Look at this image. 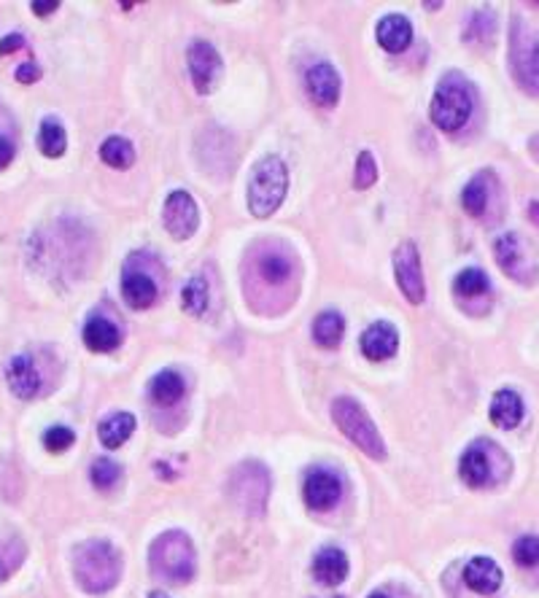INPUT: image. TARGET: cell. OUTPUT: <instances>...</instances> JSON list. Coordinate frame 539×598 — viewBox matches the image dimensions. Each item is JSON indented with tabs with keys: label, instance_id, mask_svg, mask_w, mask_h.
<instances>
[{
	"label": "cell",
	"instance_id": "cell-1",
	"mask_svg": "<svg viewBox=\"0 0 539 598\" xmlns=\"http://www.w3.org/2000/svg\"><path fill=\"white\" fill-rule=\"evenodd\" d=\"M74 572H76L78 585L86 593H92V596L108 593L122 577V555L111 542L89 539L76 547Z\"/></svg>",
	"mask_w": 539,
	"mask_h": 598
},
{
	"label": "cell",
	"instance_id": "cell-2",
	"mask_svg": "<svg viewBox=\"0 0 539 598\" xmlns=\"http://www.w3.org/2000/svg\"><path fill=\"white\" fill-rule=\"evenodd\" d=\"M289 189V170L281 156H265L254 164L248 178V211L256 219L275 214Z\"/></svg>",
	"mask_w": 539,
	"mask_h": 598
},
{
	"label": "cell",
	"instance_id": "cell-3",
	"mask_svg": "<svg viewBox=\"0 0 539 598\" xmlns=\"http://www.w3.org/2000/svg\"><path fill=\"white\" fill-rule=\"evenodd\" d=\"M149 563L156 577L167 583H189L195 577V547L184 531H167L156 536L149 550Z\"/></svg>",
	"mask_w": 539,
	"mask_h": 598
},
{
	"label": "cell",
	"instance_id": "cell-4",
	"mask_svg": "<svg viewBox=\"0 0 539 598\" xmlns=\"http://www.w3.org/2000/svg\"><path fill=\"white\" fill-rule=\"evenodd\" d=\"M332 418H334L337 429L362 453H367L375 461H384V437L378 434V426L373 424V418L367 415V410L356 399H348V396L334 399L332 402Z\"/></svg>",
	"mask_w": 539,
	"mask_h": 598
},
{
	"label": "cell",
	"instance_id": "cell-5",
	"mask_svg": "<svg viewBox=\"0 0 539 598\" xmlns=\"http://www.w3.org/2000/svg\"><path fill=\"white\" fill-rule=\"evenodd\" d=\"M429 116L432 122L445 130V133H454L464 127L472 116V92L466 86L462 75L451 74L445 75L432 97V105H429Z\"/></svg>",
	"mask_w": 539,
	"mask_h": 598
},
{
	"label": "cell",
	"instance_id": "cell-6",
	"mask_svg": "<svg viewBox=\"0 0 539 598\" xmlns=\"http://www.w3.org/2000/svg\"><path fill=\"white\" fill-rule=\"evenodd\" d=\"M510 63L515 81L524 92L539 97V33L515 22L513 41H510Z\"/></svg>",
	"mask_w": 539,
	"mask_h": 598
},
{
	"label": "cell",
	"instance_id": "cell-7",
	"mask_svg": "<svg viewBox=\"0 0 539 598\" xmlns=\"http://www.w3.org/2000/svg\"><path fill=\"white\" fill-rule=\"evenodd\" d=\"M230 493L235 504L248 515H262L270 493V474L262 463L248 461L235 469L230 480Z\"/></svg>",
	"mask_w": 539,
	"mask_h": 598
},
{
	"label": "cell",
	"instance_id": "cell-8",
	"mask_svg": "<svg viewBox=\"0 0 539 598\" xmlns=\"http://www.w3.org/2000/svg\"><path fill=\"white\" fill-rule=\"evenodd\" d=\"M394 275L396 284L402 289V294L407 302L418 304L426 297V286H424V267H421V254L415 248V243H402L394 251Z\"/></svg>",
	"mask_w": 539,
	"mask_h": 598
},
{
	"label": "cell",
	"instance_id": "cell-9",
	"mask_svg": "<svg viewBox=\"0 0 539 598\" xmlns=\"http://www.w3.org/2000/svg\"><path fill=\"white\" fill-rule=\"evenodd\" d=\"M162 219L167 232L175 237V240H186L197 232L200 226V211H197V203L192 200L189 192L178 189L173 192L167 200H165V211H162Z\"/></svg>",
	"mask_w": 539,
	"mask_h": 598
},
{
	"label": "cell",
	"instance_id": "cell-10",
	"mask_svg": "<svg viewBox=\"0 0 539 598\" xmlns=\"http://www.w3.org/2000/svg\"><path fill=\"white\" fill-rule=\"evenodd\" d=\"M303 493H305V502H308L310 510L315 513H326L332 510L340 496H343V483L334 472L329 469H313L305 477V485H303Z\"/></svg>",
	"mask_w": 539,
	"mask_h": 598
},
{
	"label": "cell",
	"instance_id": "cell-11",
	"mask_svg": "<svg viewBox=\"0 0 539 598\" xmlns=\"http://www.w3.org/2000/svg\"><path fill=\"white\" fill-rule=\"evenodd\" d=\"M189 74L197 92H211L222 75V57L208 41H197L189 46Z\"/></svg>",
	"mask_w": 539,
	"mask_h": 598
},
{
	"label": "cell",
	"instance_id": "cell-12",
	"mask_svg": "<svg viewBox=\"0 0 539 598\" xmlns=\"http://www.w3.org/2000/svg\"><path fill=\"white\" fill-rule=\"evenodd\" d=\"M502 580H504V574H502V569L494 558L480 555V558H472L464 566V583L480 596H488V593L499 591Z\"/></svg>",
	"mask_w": 539,
	"mask_h": 598
},
{
	"label": "cell",
	"instance_id": "cell-13",
	"mask_svg": "<svg viewBox=\"0 0 539 598\" xmlns=\"http://www.w3.org/2000/svg\"><path fill=\"white\" fill-rule=\"evenodd\" d=\"M156 294H159V289H156L155 278H152L149 273L133 270V267L125 270V275H122V297H125V302H127L133 310H146V307H152Z\"/></svg>",
	"mask_w": 539,
	"mask_h": 598
},
{
	"label": "cell",
	"instance_id": "cell-14",
	"mask_svg": "<svg viewBox=\"0 0 539 598\" xmlns=\"http://www.w3.org/2000/svg\"><path fill=\"white\" fill-rule=\"evenodd\" d=\"M305 86H308V95L324 108L334 105L337 97H340V75L337 71L329 65V63H318L313 65L308 74H305Z\"/></svg>",
	"mask_w": 539,
	"mask_h": 598
},
{
	"label": "cell",
	"instance_id": "cell-15",
	"mask_svg": "<svg viewBox=\"0 0 539 598\" xmlns=\"http://www.w3.org/2000/svg\"><path fill=\"white\" fill-rule=\"evenodd\" d=\"M5 380L8 388L19 396V399H33L41 391V374L35 370L33 359L27 356H14L5 364Z\"/></svg>",
	"mask_w": 539,
	"mask_h": 598
},
{
	"label": "cell",
	"instance_id": "cell-16",
	"mask_svg": "<svg viewBox=\"0 0 539 598\" xmlns=\"http://www.w3.org/2000/svg\"><path fill=\"white\" fill-rule=\"evenodd\" d=\"M396 348H399V332L385 321L367 326V332L362 334V354L373 362L391 359L396 354Z\"/></svg>",
	"mask_w": 539,
	"mask_h": 598
},
{
	"label": "cell",
	"instance_id": "cell-17",
	"mask_svg": "<svg viewBox=\"0 0 539 598\" xmlns=\"http://www.w3.org/2000/svg\"><path fill=\"white\" fill-rule=\"evenodd\" d=\"M313 574H315V580L321 585H329V588L345 583V577H348V558H345V553L337 550V547L318 550V555L313 558Z\"/></svg>",
	"mask_w": 539,
	"mask_h": 598
},
{
	"label": "cell",
	"instance_id": "cell-18",
	"mask_svg": "<svg viewBox=\"0 0 539 598\" xmlns=\"http://www.w3.org/2000/svg\"><path fill=\"white\" fill-rule=\"evenodd\" d=\"M413 41V25L402 14H388L378 22V44L385 52H404Z\"/></svg>",
	"mask_w": 539,
	"mask_h": 598
},
{
	"label": "cell",
	"instance_id": "cell-19",
	"mask_svg": "<svg viewBox=\"0 0 539 598\" xmlns=\"http://www.w3.org/2000/svg\"><path fill=\"white\" fill-rule=\"evenodd\" d=\"M491 421L499 429H515L524 421V399L510 388L496 391V396L491 402Z\"/></svg>",
	"mask_w": 539,
	"mask_h": 598
},
{
	"label": "cell",
	"instance_id": "cell-20",
	"mask_svg": "<svg viewBox=\"0 0 539 598\" xmlns=\"http://www.w3.org/2000/svg\"><path fill=\"white\" fill-rule=\"evenodd\" d=\"M462 477L466 485L472 488H483L494 483V469H491V458L483 450V445H472L462 455Z\"/></svg>",
	"mask_w": 539,
	"mask_h": 598
},
{
	"label": "cell",
	"instance_id": "cell-21",
	"mask_svg": "<svg viewBox=\"0 0 539 598\" xmlns=\"http://www.w3.org/2000/svg\"><path fill=\"white\" fill-rule=\"evenodd\" d=\"M84 343H86L89 351L108 354V351H114V348L122 343V337H119L116 324H111V321L103 318V315H95V318H89L86 326H84Z\"/></svg>",
	"mask_w": 539,
	"mask_h": 598
},
{
	"label": "cell",
	"instance_id": "cell-22",
	"mask_svg": "<svg viewBox=\"0 0 539 598\" xmlns=\"http://www.w3.org/2000/svg\"><path fill=\"white\" fill-rule=\"evenodd\" d=\"M494 254H496L499 267H502L507 275L524 281V270H521V262H524V243H521V237H518L515 232H504V234L496 240Z\"/></svg>",
	"mask_w": 539,
	"mask_h": 598
},
{
	"label": "cell",
	"instance_id": "cell-23",
	"mask_svg": "<svg viewBox=\"0 0 539 598\" xmlns=\"http://www.w3.org/2000/svg\"><path fill=\"white\" fill-rule=\"evenodd\" d=\"M133 432H135V418H133L130 413H114V415H108V418L100 424V429H97L100 443L111 450L122 448V445L133 437Z\"/></svg>",
	"mask_w": 539,
	"mask_h": 598
},
{
	"label": "cell",
	"instance_id": "cell-24",
	"mask_svg": "<svg viewBox=\"0 0 539 598\" xmlns=\"http://www.w3.org/2000/svg\"><path fill=\"white\" fill-rule=\"evenodd\" d=\"M343 332H345V321L340 313L334 310H326L315 318L313 324V340L321 345V348H337L340 340H343Z\"/></svg>",
	"mask_w": 539,
	"mask_h": 598
},
{
	"label": "cell",
	"instance_id": "cell-25",
	"mask_svg": "<svg viewBox=\"0 0 539 598\" xmlns=\"http://www.w3.org/2000/svg\"><path fill=\"white\" fill-rule=\"evenodd\" d=\"M491 173H480L474 175L462 192V205L469 216H483L485 205H488V194H491Z\"/></svg>",
	"mask_w": 539,
	"mask_h": 598
},
{
	"label": "cell",
	"instance_id": "cell-26",
	"mask_svg": "<svg viewBox=\"0 0 539 598\" xmlns=\"http://www.w3.org/2000/svg\"><path fill=\"white\" fill-rule=\"evenodd\" d=\"M184 377L178 373H173V370H165V373H159L152 380V399H155L156 404H162V407H167V404H175L181 396H184Z\"/></svg>",
	"mask_w": 539,
	"mask_h": 598
},
{
	"label": "cell",
	"instance_id": "cell-27",
	"mask_svg": "<svg viewBox=\"0 0 539 598\" xmlns=\"http://www.w3.org/2000/svg\"><path fill=\"white\" fill-rule=\"evenodd\" d=\"M100 159L111 167H119V170H127L133 162H135V149L127 138H119V135H111L103 141L100 146Z\"/></svg>",
	"mask_w": 539,
	"mask_h": 598
},
{
	"label": "cell",
	"instance_id": "cell-28",
	"mask_svg": "<svg viewBox=\"0 0 539 598\" xmlns=\"http://www.w3.org/2000/svg\"><path fill=\"white\" fill-rule=\"evenodd\" d=\"M38 146L46 156H63L65 154V146H68V135L63 130V125L57 119H44L41 122V130H38Z\"/></svg>",
	"mask_w": 539,
	"mask_h": 598
},
{
	"label": "cell",
	"instance_id": "cell-29",
	"mask_svg": "<svg viewBox=\"0 0 539 598\" xmlns=\"http://www.w3.org/2000/svg\"><path fill=\"white\" fill-rule=\"evenodd\" d=\"M181 304L192 315H203L205 313V307H208V281L203 275L189 278V284L181 292Z\"/></svg>",
	"mask_w": 539,
	"mask_h": 598
},
{
	"label": "cell",
	"instance_id": "cell-30",
	"mask_svg": "<svg viewBox=\"0 0 539 598\" xmlns=\"http://www.w3.org/2000/svg\"><path fill=\"white\" fill-rule=\"evenodd\" d=\"M259 275L267 281V284H284L289 275H292V262L284 256V254H265L259 262Z\"/></svg>",
	"mask_w": 539,
	"mask_h": 598
},
{
	"label": "cell",
	"instance_id": "cell-31",
	"mask_svg": "<svg viewBox=\"0 0 539 598\" xmlns=\"http://www.w3.org/2000/svg\"><path fill=\"white\" fill-rule=\"evenodd\" d=\"M454 289L459 297H477V294H485L488 292V278L483 270L477 267H469V270H462L454 281Z\"/></svg>",
	"mask_w": 539,
	"mask_h": 598
},
{
	"label": "cell",
	"instance_id": "cell-32",
	"mask_svg": "<svg viewBox=\"0 0 539 598\" xmlns=\"http://www.w3.org/2000/svg\"><path fill=\"white\" fill-rule=\"evenodd\" d=\"M119 474H122V469H119V463H114L111 458H97V461L92 463V469H89V477H92V483H95L100 491L114 488V483L119 480Z\"/></svg>",
	"mask_w": 539,
	"mask_h": 598
},
{
	"label": "cell",
	"instance_id": "cell-33",
	"mask_svg": "<svg viewBox=\"0 0 539 598\" xmlns=\"http://www.w3.org/2000/svg\"><path fill=\"white\" fill-rule=\"evenodd\" d=\"M378 181V164L370 151H362L356 156V170H354V186L356 189H370Z\"/></svg>",
	"mask_w": 539,
	"mask_h": 598
},
{
	"label": "cell",
	"instance_id": "cell-34",
	"mask_svg": "<svg viewBox=\"0 0 539 598\" xmlns=\"http://www.w3.org/2000/svg\"><path fill=\"white\" fill-rule=\"evenodd\" d=\"M22 555H25V547L16 539L0 542V583L22 563Z\"/></svg>",
	"mask_w": 539,
	"mask_h": 598
},
{
	"label": "cell",
	"instance_id": "cell-35",
	"mask_svg": "<svg viewBox=\"0 0 539 598\" xmlns=\"http://www.w3.org/2000/svg\"><path fill=\"white\" fill-rule=\"evenodd\" d=\"M513 558L518 566H537L539 563V536H521L513 544Z\"/></svg>",
	"mask_w": 539,
	"mask_h": 598
},
{
	"label": "cell",
	"instance_id": "cell-36",
	"mask_svg": "<svg viewBox=\"0 0 539 598\" xmlns=\"http://www.w3.org/2000/svg\"><path fill=\"white\" fill-rule=\"evenodd\" d=\"M74 440H76V434H74L68 426H52V429L44 434V445L52 450V453H63V450H68L74 445Z\"/></svg>",
	"mask_w": 539,
	"mask_h": 598
},
{
	"label": "cell",
	"instance_id": "cell-37",
	"mask_svg": "<svg viewBox=\"0 0 539 598\" xmlns=\"http://www.w3.org/2000/svg\"><path fill=\"white\" fill-rule=\"evenodd\" d=\"M38 78H41V68L33 65V63H25V65L16 68V81H22V84H33Z\"/></svg>",
	"mask_w": 539,
	"mask_h": 598
},
{
	"label": "cell",
	"instance_id": "cell-38",
	"mask_svg": "<svg viewBox=\"0 0 539 598\" xmlns=\"http://www.w3.org/2000/svg\"><path fill=\"white\" fill-rule=\"evenodd\" d=\"M22 46H25V38H22L19 33H14V35H5V38L0 41V55L16 52V49H22Z\"/></svg>",
	"mask_w": 539,
	"mask_h": 598
},
{
	"label": "cell",
	"instance_id": "cell-39",
	"mask_svg": "<svg viewBox=\"0 0 539 598\" xmlns=\"http://www.w3.org/2000/svg\"><path fill=\"white\" fill-rule=\"evenodd\" d=\"M14 154H16V149H14V141L11 138H5V135H0V170L14 159Z\"/></svg>",
	"mask_w": 539,
	"mask_h": 598
},
{
	"label": "cell",
	"instance_id": "cell-40",
	"mask_svg": "<svg viewBox=\"0 0 539 598\" xmlns=\"http://www.w3.org/2000/svg\"><path fill=\"white\" fill-rule=\"evenodd\" d=\"M57 8H60L57 0H33V11H35L38 16H49V14H55Z\"/></svg>",
	"mask_w": 539,
	"mask_h": 598
},
{
	"label": "cell",
	"instance_id": "cell-41",
	"mask_svg": "<svg viewBox=\"0 0 539 598\" xmlns=\"http://www.w3.org/2000/svg\"><path fill=\"white\" fill-rule=\"evenodd\" d=\"M529 216L539 224V203H532V205H529Z\"/></svg>",
	"mask_w": 539,
	"mask_h": 598
},
{
	"label": "cell",
	"instance_id": "cell-42",
	"mask_svg": "<svg viewBox=\"0 0 539 598\" xmlns=\"http://www.w3.org/2000/svg\"><path fill=\"white\" fill-rule=\"evenodd\" d=\"M149 598H170V596H165V593H152Z\"/></svg>",
	"mask_w": 539,
	"mask_h": 598
},
{
	"label": "cell",
	"instance_id": "cell-43",
	"mask_svg": "<svg viewBox=\"0 0 539 598\" xmlns=\"http://www.w3.org/2000/svg\"><path fill=\"white\" fill-rule=\"evenodd\" d=\"M370 598H388V596H385V593H373Z\"/></svg>",
	"mask_w": 539,
	"mask_h": 598
}]
</instances>
